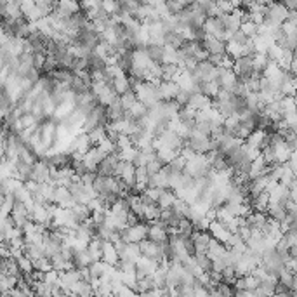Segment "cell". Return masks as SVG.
I'll return each mask as SVG.
<instances>
[{
	"mask_svg": "<svg viewBox=\"0 0 297 297\" xmlns=\"http://www.w3.org/2000/svg\"><path fill=\"white\" fill-rule=\"evenodd\" d=\"M146 52H148V56L151 57V61L155 63H164V46H160V44H148V46L145 47Z\"/></svg>",
	"mask_w": 297,
	"mask_h": 297,
	"instance_id": "d4e9b609",
	"label": "cell"
},
{
	"mask_svg": "<svg viewBox=\"0 0 297 297\" xmlns=\"http://www.w3.org/2000/svg\"><path fill=\"white\" fill-rule=\"evenodd\" d=\"M103 261L111 266H117L118 261H120V254L117 250V245L111 240H104L103 244Z\"/></svg>",
	"mask_w": 297,
	"mask_h": 297,
	"instance_id": "5bb4252c",
	"label": "cell"
},
{
	"mask_svg": "<svg viewBox=\"0 0 297 297\" xmlns=\"http://www.w3.org/2000/svg\"><path fill=\"white\" fill-rule=\"evenodd\" d=\"M31 179L37 183H49L50 179V165L46 160L38 158L33 164V172H31Z\"/></svg>",
	"mask_w": 297,
	"mask_h": 297,
	"instance_id": "9c48e42d",
	"label": "cell"
},
{
	"mask_svg": "<svg viewBox=\"0 0 297 297\" xmlns=\"http://www.w3.org/2000/svg\"><path fill=\"white\" fill-rule=\"evenodd\" d=\"M217 82L221 85V89H226V91L231 92L235 84L238 82V75L233 68H221L219 66V76H217Z\"/></svg>",
	"mask_w": 297,
	"mask_h": 297,
	"instance_id": "30bf717a",
	"label": "cell"
},
{
	"mask_svg": "<svg viewBox=\"0 0 297 297\" xmlns=\"http://www.w3.org/2000/svg\"><path fill=\"white\" fill-rule=\"evenodd\" d=\"M87 59H89V70H91V72H104V68L108 66L106 59L94 52H92Z\"/></svg>",
	"mask_w": 297,
	"mask_h": 297,
	"instance_id": "f546056e",
	"label": "cell"
},
{
	"mask_svg": "<svg viewBox=\"0 0 297 297\" xmlns=\"http://www.w3.org/2000/svg\"><path fill=\"white\" fill-rule=\"evenodd\" d=\"M120 233H122V240H125L127 244H130V242L139 244V242H143L145 238H148L149 223L148 221H139L137 224L127 226V228L122 229Z\"/></svg>",
	"mask_w": 297,
	"mask_h": 297,
	"instance_id": "277c9868",
	"label": "cell"
},
{
	"mask_svg": "<svg viewBox=\"0 0 297 297\" xmlns=\"http://www.w3.org/2000/svg\"><path fill=\"white\" fill-rule=\"evenodd\" d=\"M73 264H75L76 270H82V268H87L92 264L91 255H89L87 248H82V250L73 252Z\"/></svg>",
	"mask_w": 297,
	"mask_h": 297,
	"instance_id": "44dd1931",
	"label": "cell"
},
{
	"mask_svg": "<svg viewBox=\"0 0 297 297\" xmlns=\"http://www.w3.org/2000/svg\"><path fill=\"white\" fill-rule=\"evenodd\" d=\"M294 57H296V59H297V47H296V49H294Z\"/></svg>",
	"mask_w": 297,
	"mask_h": 297,
	"instance_id": "9f6ffc18",
	"label": "cell"
},
{
	"mask_svg": "<svg viewBox=\"0 0 297 297\" xmlns=\"http://www.w3.org/2000/svg\"><path fill=\"white\" fill-rule=\"evenodd\" d=\"M120 98H122V103H124V108H125V110L132 108V104L137 101V96H136V91H134V89H129L127 92H124Z\"/></svg>",
	"mask_w": 297,
	"mask_h": 297,
	"instance_id": "f6af8a7d",
	"label": "cell"
},
{
	"mask_svg": "<svg viewBox=\"0 0 297 297\" xmlns=\"http://www.w3.org/2000/svg\"><path fill=\"white\" fill-rule=\"evenodd\" d=\"M120 153L115 151V153H110V155L104 156V160L99 164L98 167V174L99 175H115L117 172V165L120 164Z\"/></svg>",
	"mask_w": 297,
	"mask_h": 297,
	"instance_id": "8992f818",
	"label": "cell"
},
{
	"mask_svg": "<svg viewBox=\"0 0 297 297\" xmlns=\"http://www.w3.org/2000/svg\"><path fill=\"white\" fill-rule=\"evenodd\" d=\"M198 115V110L193 106H190V104H186V106H181L179 110V118L183 120V122H188V120H195Z\"/></svg>",
	"mask_w": 297,
	"mask_h": 297,
	"instance_id": "f35d334b",
	"label": "cell"
},
{
	"mask_svg": "<svg viewBox=\"0 0 297 297\" xmlns=\"http://www.w3.org/2000/svg\"><path fill=\"white\" fill-rule=\"evenodd\" d=\"M158 89H160L162 101H172V99H175V96L179 94V91H181L179 84L174 80H162V84L158 85Z\"/></svg>",
	"mask_w": 297,
	"mask_h": 297,
	"instance_id": "4fadbf2b",
	"label": "cell"
},
{
	"mask_svg": "<svg viewBox=\"0 0 297 297\" xmlns=\"http://www.w3.org/2000/svg\"><path fill=\"white\" fill-rule=\"evenodd\" d=\"M233 4V7H244V0H229Z\"/></svg>",
	"mask_w": 297,
	"mask_h": 297,
	"instance_id": "11a10c76",
	"label": "cell"
},
{
	"mask_svg": "<svg viewBox=\"0 0 297 297\" xmlns=\"http://www.w3.org/2000/svg\"><path fill=\"white\" fill-rule=\"evenodd\" d=\"M186 164H188L186 156H184L183 153H179V155L175 156L174 160H172L171 164H167V165H169V167H171V169H174V171L184 172V169H186Z\"/></svg>",
	"mask_w": 297,
	"mask_h": 297,
	"instance_id": "ee69618b",
	"label": "cell"
},
{
	"mask_svg": "<svg viewBox=\"0 0 297 297\" xmlns=\"http://www.w3.org/2000/svg\"><path fill=\"white\" fill-rule=\"evenodd\" d=\"M164 63L165 65H179L181 63L179 50L175 49V47L169 46V44H165L164 46Z\"/></svg>",
	"mask_w": 297,
	"mask_h": 297,
	"instance_id": "603a6c76",
	"label": "cell"
},
{
	"mask_svg": "<svg viewBox=\"0 0 297 297\" xmlns=\"http://www.w3.org/2000/svg\"><path fill=\"white\" fill-rule=\"evenodd\" d=\"M127 115V110L124 108L122 98L118 96L113 103L108 106V117H110V122H117V120H122L124 117Z\"/></svg>",
	"mask_w": 297,
	"mask_h": 297,
	"instance_id": "2e32d148",
	"label": "cell"
},
{
	"mask_svg": "<svg viewBox=\"0 0 297 297\" xmlns=\"http://www.w3.org/2000/svg\"><path fill=\"white\" fill-rule=\"evenodd\" d=\"M104 156H106V155H104V153L101 151L98 146H92V148L84 155L85 169H87V171H92V172H98L99 164L104 160Z\"/></svg>",
	"mask_w": 297,
	"mask_h": 297,
	"instance_id": "ba28073f",
	"label": "cell"
},
{
	"mask_svg": "<svg viewBox=\"0 0 297 297\" xmlns=\"http://www.w3.org/2000/svg\"><path fill=\"white\" fill-rule=\"evenodd\" d=\"M122 2V7H124V11L125 12H129L130 16H134L137 12V9L141 7L143 5V2L141 0H120Z\"/></svg>",
	"mask_w": 297,
	"mask_h": 297,
	"instance_id": "b9f144b4",
	"label": "cell"
},
{
	"mask_svg": "<svg viewBox=\"0 0 297 297\" xmlns=\"http://www.w3.org/2000/svg\"><path fill=\"white\" fill-rule=\"evenodd\" d=\"M252 37H248L247 33H245V31H242V28L238 31H235V33H233V37H231V40H235V42H238V44H242V46H245V44L248 42V40H250Z\"/></svg>",
	"mask_w": 297,
	"mask_h": 297,
	"instance_id": "681fc988",
	"label": "cell"
},
{
	"mask_svg": "<svg viewBox=\"0 0 297 297\" xmlns=\"http://www.w3.org/2000/svg\"><path fill=\"white\" fill-rule=\"evenodd\" d=\"M252 198V209L254 210H259V212H268V207H270V202H271V197H270V191H263V193L255 195V197H250Z\"/></svg>",
	"mask_w": 297,
	"mask_h": 297,
	"instance_id": "e0dca14e",
	"label": "cell"
},
{
	"mask_svg": "<svg viewBox=\"0 0 297 297\" xmlns=\"http://www.w3.org/2000/svg\"><path fill=\"white\" fill-rule=\"evenodd\" d=\"M188 104L197 108V110H207V108L212 106V98H209L203 92H195V94H191V99Z\"/></svg>",
	"mask_w": 297,
	"mask_h": 297,
	"instance_id": "ac0fdd59",
	"label": "cell"
},
{
	"mask_svg": "<svg viewBox=\"0 0 297 297\" xmlns=\"http://www.w3.org/2000/svg\"><path fill=\"white\" fill-rule=\"evenodd\" d=\"M179 235L181 236H193V233L197 231V226H195V223L193 221H190L188 217H183L181 219V223H179Z\"/></svg>",
	"mask_w": 297,
	"mask_h": 297,
	"instance_id": "836d02e7",
	"label": "cell"
},
{
	"mask_svg": "<svg viewBox=\"0 0 297 297\" xmlns=\"http://www.w3.org/2000/svg\"><path fill=\"white\" fill-rule=\"evenodd\" d=\"M113 89H115V91H117L120 96H122L124 92L129 91V89H132V87H130L129 73H125L124 70H122L120 73H118V75L115 76V80H113Z\"/></svg>",
	"mask_w": 297,
	"mask_h": 297,
	"instance_id": "ffe728a7",
	"label": "cell"
},
{
	"mask_svg": "<svg viewBox=\"0 0 297 297\" xmlns=\"http://www.w3.org/2000/svg\"><path fill=\"white\" fill-rule=\"evenodd\" d=\"M72 294L73 296H91V294H94V289H92V283L87 280H78L72 287Z\"/></svg>",
	"mask_w": 297,
	"mask_h": 297,
	"instance_id": "484cf974",
	"label": "cell"
},
{
	"mask_svg": "<svg viewBox=\"0 0 297 297\" xmlns=\"http://www.w3.org/2000/svg\"><path fill=\"white\" fill-rule=\"evenodd\" d=\"M46 282L49 283L50 287L57 285V283H59V271H57V270L47 271V273H46Z\"/></svg>",
	"mask_w": 297,
	"mask_h": 297,
	"instance_id": "f907efd6",
	"label": "cell"
},
{
	"mask_svg": "<svg viewBox=\"0 0 297 297\" xmlns=\"http://www.w3.org/2000/svg\"><path fill=\"white\" fill-rule=\"evenodd\" d=\"M98 148L101 149V151H103L104 155H110V153L118 151V146H117V143H115V141H111L110 137H104L103 141H101V143H99V145H98Z\"/></svg>",
	"mask_w": 297,
	"mask_h": 297,
	"instance_id": "60d3db41",
	"label": "cell"
},
{
	"mask_svg": "<svg viewBox=\"0 0 297 297\" xmlns=\"http://www.w3.org/2000/svg\"><path fill=\"white\" fill-rule=\"evenodd\" d=\"M190 99H191V92L184 91V89H181L179 94L175 96V101L181 104V106H186L188 103H190Z\"/></svg>",
	"mask_w": 297,
	"mask_h": 297,
	"instance_id": "816d5d0a",
	"label": "cell"
},
{
	"mask_svg": "<svg viewBox=\"0 0 297 297\" xmlns=\"http://www.w3.org/2000/svg\"><path fill=\"white\" fill-rule=\"evenodd\" d=\"M137 266V278H145V276H153L155 271L160 266V261L149 259L146 255H143L141 259L136 263Z\"/></svg>",
	"mask_w": 297,
	"mask_h": 297,
	"instance_id": "52a82bcc",
	"label": "cell"
},
{
	"mask_svg": "<svg viewBox=\"0 0 297 297\" xmlns=\"http://www.w3.org/2000/svg\"><path fill=\"white\" fill-rule=\"evenodd\" d=\"M184 42V37L181 31L177 30H167L165 31V44H169V46L175 47V49H179L181 46H183Z\"/></svg>",
	"mask_w": 297,
	"mask_h": 297,
	"instance_id": "4316f807",
	"label": "cell"
},
{
	"mask_svg": "<svg viewBox=\"0 0 297 297\" xmlns=\"http://www.w3.org/2000/svg\"><path fill=\"white\" fill-rule=\"evenodd\" d=\"M89 89H91V87H89V85L82 80L80 76L75 73V76H73V80H72V91L75 92V94H82V92L89 91Z\"/></svg>",
	"mask_w": 297,
	"mask_h": 297,
	"instance_id": "7bdbcfd3",
	"label": "cell"
},
{
	"mask_svg": "<svg viewBox=\"0 0 297 297\" xmlns=\"http://www.w3.org/2000/svg\"><path fill=\"white\" fill-rule=\"evenodd\" d=\"M118 177H120L125 184H129V186H134V184H136V165H134L132 162L124 160L122 172H120Z\"/></svg>",
	"mask_w": 297,
	"mask_h": 297,
	"instance_id": "d6986e66",
	"label": "cell"
},
{
	"mask_svg": "<svg viewBox=\"0 0 297 297\" xmlns=\"http://www.w3.org/2000/svg\"><path fill=\"white\" fill-rule=\"evenodd\" d=\"M266 134H268L266 129H259V127H257V129L252 130L250 136L247 137V141H245V143L261 149V146H263V141H264V137H266Z\"/></svg>",
	"mask_w": 297,
	"mask_h": 297,
	"instance_id": "cb8c5ba5",
	"label": "cell"
},
{
	"mask_svg": "<svg viewBox=\"0 0 297 297\" xmlns=\"http://www.w3.org/2000/svg\"><path fill=\"white\" fill-rule=\"evenodd\" d=\"M56 68H59V63H57V57L54 54H47L46 66H44V73H50Z\"/></svg>",
	"mask_w": 297,
	"mask_h": 297,
	"instance_id": "7dc6e473",
	"label": "cell"
},
{
	"mask_svg": "<svg viewBox=\"0 0 297 297\" xmlns=\"http://www.w3.org/2000/svg\"><path fill=\"white\" fill-rule=\"evenodd\" d=\"M219 91H221V85H219V82L217 80H210V82H205L202 87V92L203 94H207L209 98H217V94H219Z\"/></svg>",
	"mask_w": 297,
	"mask_h": 297,
	"instance_id": "8d00e7d4",
	"label": "cell"
},
{
	"mask_svg": "<svg viewBox=\"0 0 297 297\" xmlns=\"http://www.w3.org/2000/svg\"><path fill=\"white\" fill-rule=\"evenodd\" d=\"M193 240H195V254L197 252H207L209 250L210 240H212V235H210V231H200V229H197L193 233Z\"/></svg>",
	"mask_w": 297,
	"mask_h": 297,
	"instance_id": "9a60e30c",
	"label": "cell"
},
{
	"mask_svg": "<svg viewBox=\"0 0 297 297\" xmlns=\"http://www.w3.org/2000/svg\"><path fill=\"white\" fill-rule=\"evenodd\" d=\"M106 124H110V117H108V106L99 103L91 113L85 117V122H84V132H91L92 129L96 127H106Z\"/></svg>",
	"mask_w": 297,
	"mask_h": 297,
	"instance_id": "3957f363",
	"label": "cell"
},
{
	"mask_svg": "<svg viewBox=\"0 0 297 297\" xmlns=\"http://www.w3.org/2000/svg\"><path fill=\"white\" fill-rule=\"evenodd\" d=\"M101 7H103L110 16H120L124 12L122 2H120V0H103V2H101Z\"/></svg>",
	"mask_w": 297,
	"mask_h": 297,
	"instance_id": "83f0119b",
	"label": "cell"
},
{
	"mask_svg": "<svg viewBox=\"0 0 297 297\" xmlns=\"http://www.w3.org/2000/svg\"><path fill=\"white\" fill-rule=\"evenodd\" d=\"M280 2L289 9H297V0H280Z\"/></svg>",
	"mask_w": 297,
	"mask_h": 297,
	"instance_id": "db71d44e",
	"label": "cell"
},
{
	"mask_svg": "<svg viewBox=\"0 0 297 297\" xmlns=\"http://www.w3.org/2000/svg\"><path fill=\"white\" fill-rule=\"evenodd\" d=\"M134 91H136L137 99H139L141 103H145L148 108L156 106V104L162 101L160 89H158V85L151 84V82H141Z\"/></svg>",
	"mask_w": 297,
	"mask_h": 297,
	"instance_id": "7a4b0ae2",
	"label": "cell"
},
{
	"mask_svg": "<svg viewBox=\"0 0 297 297\" xmlns=\"http://www.w3.org/2000/svg\"><path fill=\"white\" fill-rule=\"evenodd\" d=\"M290 9L283 5L282 2H274V4L268 5L266 12H264V26L273 28V26H282L289 19Z\"/></svg>",
	"mask_w": 297,
	"mask_h": 297,
	"instance_id": "6da1fadb",
	"label": "cell"
},
{
	"mask_svg": "<svg viewBox=\"0 0 297 297\" xmlns=\"http://www.w3.org/2000/svg\"><path fill=\"white\" fill-rule=\"evenodd\" d=\"M117 65L118 68L124 70L125 73H130V70H132V50H125L124 54H120Z\"/></svg>",
	"mask_w": 297,
	"mask_h": 297,
	"instance_id": "d6a6232c",
	"label": "cell"
},
{
	"mask_svg": "<svg viewBox=\"0 0 297 297\" xmlns=\"http://www.w3.org/2000/svg\"><path fill=\"white\" fill-rule=\"evenodd\" d=\"M18 264H19V268H21V271H23V273H33V271H35L33 259H31V257H28L26 254H23L21 257H18Z\"/></svg>",
	"mask_w": 297,
	"mask_h": 297,
	"instance_id": "ab89813d",
	"label": "cell"
},
{
	"mask_svg": "<svg viewBox=\"0 0 297 297\" xmlns=\"http://www.w3.org/2000/svg\"><path fill=\"white\" fill-rule=\"evenodd\" d=\"M75 236H76V240L82 242L84 245H89V244H91L92 238H94V236H92V233L89 231V229L85 228L84 224H80L78 228L75 229Z\"/></svg>",
	"mask_w": 297,
	"mask_h": 297,
	"instance_id": "d590c367",
	"label": "cell"
},
{
	"mask_svg": "<svg viewBox=\"0 0 297 297\" xmlns=\"http://www.w3.org/2000/svg\"><path fill=\"white\" fill-rule=\"evenodd\" d=\"M209 231H210V235L216 238V240H219V242H223V244H226V242L231 238V229L228 228V226L224 224V223H221V221H212L210 223V228H209Z\"/></svg>",
	"mask_w": 297,
	"mask_h": 297,
	"instance_id": "8fae6325",
	"label": "cell"
},
{
	"mask_svg": "<svg viewBox=\"0 0 297 297\" xmlns=\"http://www.w3.org/2000/svg\"><path fill=\"white\" fill-rule=\"evenodd\" d=\"M224 54H226V52H224ZM224 54H210L209 59H210V61H212L216 66H219V65H221V61H223V57H224Z\"/></svg>",
	"mask_w": 297,
	"mask_h": 297,
	"instance_id": "f5cc1de1",
	"label": "cell"
},
{
	"mask_svg": "<svg viewBox=\"0 0 297 297\" xmlns=\"http://www.w3.org/2000/svg\"><path fill=\"white\" fill-rule=\"evenodd\" d=\"M148 238L153 242H158V244H164V242L169 240V231L158 224H149Z\"/></svg>",
	"mask_w": 297,
	"mask_h": 297,
	"instance_id": "7402d4cb",
	"label": "cell"
},
{
	"mask_svg": "<svg viewBox=\"0 0 297 297\" xmlns=\"http://www.w3.org/2000/svg\"><path fill=\"white\" fill-rule=\"evenodd\" d=\"M139 245H141L143 255H146L149 259L162 261L165 257L164 244H158V242H153V240H149V238H145L143 242H139Z\"/></svg>",
	"mask_w": 297,
	"mask_h": 297,
	"instance_id": "5b68a950",
	"label": "cell"
},
{
	"mask_svg": "<svg viewBox=\"0 0 297 297\" xmlns=\"http://www.w3.org/2000/svg\"><path fill=\"white\" fill-rule=\"evenodd\" d=\"M175 198H177V195H175L174 190H171V188L162 190V195H160V198H158V205H160L162 209H171Z\"/></svg>",
	"mask_w": 297,
	"mask_h": 297,
	"instance_id": "f1b7e54d",
	"label": "cell"
},
{
	"mask_svg": "<svg viewBox=\"0 0 297 297\" xmlns=\"http://www.w3.org/2000/svg\"><path fill=\"white\" fill-rule=\"evenodd\" d=\"M89 137H91V141L94 146H98L99 143L103 141L104 137H108V132H106V127H96V129H92L91 132H89Z\"/></svg>",
	"mask_w": 297,
	"mask_h": 297,
	"instance_id": "e575fe53",
	"label": "cell"
},
{
	"mask_svg": "<svg viewBox=\"0 0 297 297\" xmlns=\"http://www.w3.org/2000/svg\"><path fill=\"white\" fill-rule=\"evenodd\" d=\"M226 52L233 57V59H238V57L245 56V47L242 44L235 42V40H228L226 42Z\"/></svg>",
	"mask_w": 297,
	"mask_h": 297,
	"instance_id": "1f68e13d",
	"label": "cell"
},
{
	"mask_svg": "<svg viewBox=\"0 0 297 297\" xmlns=\"http://www.w3.org/2000/svg\"><path fill=\"white\" fill-rule=\"evenodd\" d=\"M242 31H245L248 37H255V35L259 33V25L255 23V21H252V19H248V21L242 23Z\"/></svg>",
	"mask_w": 297,
	"mask_h": 297,
	"instance_id": "bcb514c9",
	"label": "cell"
},
{
	"mask_svg": "<svg viewBox=\"0 0 297 297\" xmlns=\"http://www.w3.org/2000/svg\"><path fill=\"white\" fill-rule=\"evenodd\" d=\"M46 59H47V54H44V52L33 54V66L37 70H40L42 73H44V66H46Z\"/></svg>",
	"mask_w": 297,
	"mask_h": 297,
	"instance_id": "c3c4849f",
	"label": "cell"
},
{
	"mask_svg": "<svg viewBox=\"0 0 297 297\" xmlns=\"http://www.w3.org/2000/svg\"><path fill=\"white\" fill-rule=\"evenodd\" d=\"M202 44L210 54H224L226 52V42H224V40L214 37V35H210V33H205V38H203Z\"/></svg>",
	"mask_w": 297,
	"mask_h": 297,
	"instance_id": "7c38bea8",
	"label": "cell"
},
{
	"mask_svg": "<svg viewBox=\"0 0 297 297\" xmlns=\"http://www.w3.org/2000/svg\"><path fill=\"white\" fill-rule=\"evenodd\" d=\"M162 70H164L162 80H174L177 72H179V65H165V63H162Z\"/></svg>",
	"mask_w": 297,
	"mask_h": 297,
	"instance_id": "74e56055",
	"label": "cell"
},
{
	"mask_svg": "<svg viewBox=\"0 0 297 297\" xmlns=\"http://www.w3.org/2000/svg\"><path fill=\"white\" fill-rule=\"evenodd\" d=\"M162 210L164 209H162L158 203H148V205L145 207V221L151 223L155 221V219H160Z\"/></svg>",
	"mask_w": 297,
	"mask_h": 297,
	"instance_id": "4dcf8cb0",
	"label": "cell"
}]
</instances>
